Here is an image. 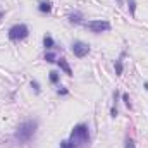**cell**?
I'll use <instances>...</instances> for the list:
<instances>
[{"label":"cell","mask_w":148,"mask_h":148,"mask_svg":"<svg viewBox=\"0 0 148 148\" xmlns=\"http://www.w3.org/2000/svg\"><path fill=\"white\" fill-rule=\"evenodd\" d=\"M90 127L86 124H77L71 131L69 138L60 141V148H86L90 145Z\"/></svg>","instance_id":"obj_1"},{"label":"cell","mask_w":148,"mask_h":148,"mask_svg":"<svg viewBox=\"0 0 148 148\" xmlns=\"http://www.w3.org/2000/svg\"><path fill=\"white\" fill-rule=\"evenodd\" d=\"M36 129H38V119H28V121H24V122L19 124V127L14 133V140L17 143H21V145L29 143L35 138Z\"/></svg>","instance_id":"obj_2"},{"label":"cell","mask_w":148,"mask_h":148,"mask_svg":"<svg viewBox=\"0 0 148 148\" xmlns=\"http://www.w3.org/2000/svg\"><path fill=\"white\" fill-rule=\"evenodd\" d=\"M29 36V28L23 23L14 24L12 28H9V40L10 41H23Z\"/></svg>","instance_id":"obj_3"},{"label":"cell","mask_w":148,"mask_h":148,"mask_svg":"<svg viewBox=\"0 0 148 148\" xmlns=\"http://www.w3.org/2000/svg\"><path fill=\"white\" fill-rule=\"evenodd\" d=\"M83 26L86 28V29H90L91 33H97V35H100V33H105V31H110L112 26L109 21H105V19H97V21H88V23H83Z\"/></svg>","instance_id":"obj_4"},{"label":"cell","mask_w":148,"mask_h":148,"mask_svg":"<svg viewBox=\"0 0 148 148\" xmlns=\"http://www.w3.org/2000/svg\"><path fill=\"white\" fill-rule=\"evenodd\" d=\"M71 50H73L74 57L83 59V57H86V55L90 53V50H91V48H90V45H88V43L76 40V41H73V45H71Z\"/></svg>","instance_id":"obj_5"},{"label":"cell","mask_w":148,"mask_h":148,"mask_svg":"<svg viewBox=\"0 0 148 148\" xmlns=\"http://www.w3.org/2000/svg\"><path fill=\"white\" fill-rule=\"evenodd\" d=\"M57 66L60 67V71H64V73L67 74V76H73V69H71V66H69V62L64 59V57H60V59H57Z\"/></svg>","instance_id":"obj_6"},{"label":"cell","mask_w":148,"mask_h":148,"mask_svg":"<svg viewBox=\"0 0 148 148\" xmlns=\"http://www.w3.org/2000/svg\"><path fill=\"white\" fill-rule=\"evenodd\" d=\"M38 10L43 12V14H48V12L52 10V2H48V0L40 2V3H38Z\"/></svg>","instance_id":"obj_7"},{"label":"cell","mask_w":148,"mask_h":148,"mask_svg":"<svg viewBox=\"0 0 148 148\" xmlns=\"http://www.w3.org/2000/svg\"><path fill=\"white\" fill-rule=\"evenodd\" d=\"M122 59H124V53H121V57L115 60V64H114V67H115V74L117 76H121L122 71H124V62H122Z\"/></svg>","instance_id":"obj_8"},{"label":"cell","mask_w":148,"mask_h":148,"mask_svg":"<svg viewBox=\"0 0 148 148\" xmlns=\"http://www.w3.org/2000/svg\"><path fill=\"white\" fill-rule=\"evenodd\" d=\"M43 47H45V50L55 48V41H53V38L50 36V35H45V38H43Z\"/></svg>","instance_id":"obj_9"},{"label":"cell","mask_w":148,"mask_h":148,"mask_svg":"<svg viewBox=\"0 0 148 148\" xmlns=\"http://www.w3.org/2000/svg\"><path fill=\"white\" fill-rule=\"evenodd\" d=\"M69 23H71V24H83V16H81L79 12L69 14Z\"/></svg>","instance_id":"obj_10"},{"label":"cell","mask_w":148,"mask_h":148,"mask_svg":"<svg viewBox=\"0 0 148 148\" xmlns=\"http://www.w3.org/2000/svg\"><path fill=\"white\" fill-rule=\"evenodd\" d=\"M45 60H47L48 64H52V62H57V55H55L53 52H50V50H48V52L45 53Z\"/></svg>","instance_id":"obj_11"},{"label":"cell","mask_w":148,"mask_h":148,"mask_svg":"<svg viewBox=\"0 0 148 148\" xmlns=\"http://www.w3.org/2000/svg\"><path fill=\"white\" fill-rule=\"evenodd\" d=\"M127 7H129V14L134 17L136 16V0H127Z\"/></svg>","instance_id":"obj_12"},{"label":"cell","mask_w":148,"mask_h":148,"mask_svg":"<svg viewBox=\"0 0 148 148\" xmlns=\"http://www.w3.org/2000/svg\"><path fill=\"white\" fill-rule=\"evenodd\" d=\"M121 97H122V102H124V105H126L127 109H131L133 105H131V98H129V95H127V93H122Z\"/></svg>","instance_id":"obj_13"},{"label":"cell","mask_w":148,"mask_h":148,"mask_svg":"<svg viewBox=\"0 0 148 148\" xmlns=\"http://www.w3.org/2000/svg\"><path fill=\"white\" fill-rule=\"evenodd\" d=\"M50 74V81L53 83V84H57L59 83V73L57 71H52V73H48Z\"/></svg>","instance_id":"obj_14"},{"label":"cell","mask_w":148,"mask_h":148,"mask_svg":"<svg viewBox=\"0 0 148 148\" xmlns=\"http://www.w3.org/2000/svg\"><path fill=\"white\" fill-rule=\"evenodd\" d=\"M31 88L35 90V93H41V88H40V84H38V81H31Z\"/></svg>","instance_id":"obj_15"},{"label":"cell","mask_w":148,"mask_h":148,"mask_svg":"<svg viewBox=\"0 0 148 148\" xmlns=\"http://www.w3.org/2000/svg\"><path fill=\"white\" fill-rule=\"evenodd\" d=\"M124 148H136V145H134V140H133V138H127V140H126V145H124Z\"/></svg>","instance_id":"obj_16"},{"label":"cell","mask_w":148,"mask_h":148,"mask_svg":"<svg viewBox=\"0 0 148 148\" xmlns=\"http://www.w3.org/2000/svg\"><path fill=\"white\" fill-rule=\"evenodd\" d=\"M57 95H69V90H67V88H64V86H59Z\"/></svg>","instance_id":"obj_17"},{"label":"cell","mask_w":148,"mask_h":148,"mask_svg":"<svg viewBox=\"0 0 148 148\" xmlns=\"http://www.w3.org/2000/svg\"><path fill=\"white\" fill-rule=\"evenodd\" d=\"M110 115L112 117H117V109H115V107H112L110 109Z\"/></svg>","instance_id":"obj_18"},{"label":"cell","mask_w":148,"mask_h":148,"mask_svg":"<svg viewBox=\"0 0 148 148\" xmlns=\"http://www.w3.org/2000/svg\"><path fill=\"white\" fill-rule=\"evenodd\" d=\"M145 90H148V81L145 83Z\"/></svg>","instance_id":"obj_19"},{"label":"cell","mask_w":148,"mask_h":148,"mask_svg":"<svg viewBox=\"0 0 148 148\" xmlns=\"http://www.w3.org/2000/svg\"><path fill=\"white\" fill-rule=\"evenodd\" d=\"M2 16H3V12H0V17H2Z\"/></svg>","instance_id":"obj_20"},{"label":"cell","mask_w":148,"mask_h":148,"mask_svg":"<svg viewBox=\"0 0 148 148\" xmlns=\"http://www.w3.org/2000/svg\"><path fill=\"white\" fill-rule=\"evenodd\" d=\"M117 2H119V3H121V2H122V0H117Z\"/></svg>","instance_id":"obj_21"}]
</instances>
